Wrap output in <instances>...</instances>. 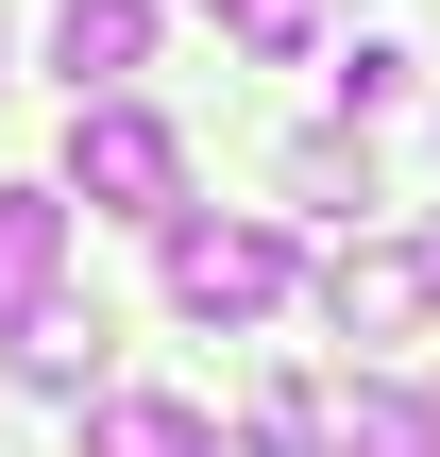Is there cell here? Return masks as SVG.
I'll list each match as a JSON object with an SVG mask.
<instances>
[{
  "label": "cell",
  "mask_w": 440,
  "mask_h": 457,
  "mask_svg": "<svg viewBox=\"0 0 440 457\" xmlns=\"http://www.w3.org/2000/svg\"><path fill=\"white\" fill-rule=\"evenodd\" d=\"M68 187L119 220H187V136L153 102H68Z\"/></svg>",
  "instance_id": "obj_1"
},
{
  "label": "cell",
  "mask_w": 440,
  "mask_h": 457,
  "mask_svg": "<svg viewBox=\"0 0 440 457\" xmlns=\"http://www.w3.org/2000/svg\"><path fill=\"white\" fill-rule=\"evenodd\" d=\"M288 288H305V271H288L271 220H203V204L170 220V305H187V322H271Z\"/></svg>",
  "instance_id": "obj_2"
},
{
  "label": "cell",
  "mask_w": 440,
  "mask_h": 457,
  "mask_svg": "<svg viewBox=\"0 0 440 457\" xmlns=\"http://www.w3.org/2000/svg\"><path fill=\"white\" fill-rule=\"evenodd\" d=\"M424 305H440L424 237H339V254H322V322H339V339H407Z\"/></svg>",
  "instance_id": "obj_3"
},
{
  "label": "cell",
  "mask_w": 440,
  "mask_h": 457,
  "mask_svg": "<svg viewBox=\"0 0 440 457\" xmlns=\"http://www.w3.org/2000/svg\"><path fill=\"white\" fill-rule=\"evenodd\" d=\"M51 68H68V102H119L153 68V0H51Z\"/></svg>",
  "instance_id": "obj_4"
},
{
  "label": "cell",
  "mask_w": 440,
  "mask_h": 457,
  "mask_svg": "<svg viewBox=\"0 0 440 457\" xmlns=\"http://www.w3.org/2000/svg\"><path fill=\"white\" fill-rule=\"evenodd\" d=\"M51 271H68V204L51 187H0V339L51 322Z\"/></svg>",
  "instance_id": "obj_5"
},
{
  "label": "cell",
  "mask_w": 440,
  "mask_h": 457,
  "mask_svg": "<svg viewBox=\"0 0 440 457\" xmlns=\"http://www.w3.org/2000/svg\"><path fill=\"white\" fill-rule=\"evenodd\" d=\"M85 457H220V441H203V407H170V390H102V407H85Z\"/></svg>",
  "instance_id": "obj_6"
},
{
  "label": "cell",
  "mask_w": 440,
  "mask_h": 457,
  "mask_svg": "<svg viewBox=\"0 0 440 457\" xmlns=\"http://www.w3.org/2000/svg\"><path fill=\"white\" fill-rule=\"evenodd\" d=\"M339 457H440V407H407V390H339Z\"/></svg>",
  "instance_id": "obj_7"
},
{
  "label": "cell",
  "mask_w": 440,
  "mask_h": 457,
  "mask_svg": "<svg viewBox=\"0 0 440 457\" xmlns=\"http://www.w3.org/2000/svg\"><path fill=\"white\" fill-rule=\"evenodd\" d=\"M288 204L356 220V204H373V153H356V136H288Z\"/></svg>",
  "instance_id": "obj_8"
},
{
  "label": "cell",
  "mask_w": 440,
  "mask_h": 457,
  "mask_svg": "<svg viewBox=\"0 0 440 457\" xmlns=\"http://www.w3.org/2000/svg\"><path fill=\"white\" fill-rule=\"evenodd\" d=\"M85 373H102V305H51L17 339V390H85Z\"/></svg>",
  "instance_id": "obj_9"
},
{
  "label": "cell",
  "mask_w": 440,
  "mask_h": 457,
  "mask_svg": "<svg viewBox=\"0 0 440 457\" xmlns=\"http://www.w3.org/2000/svg\"><path fill=\"white\" fill-rule=\"evenodd\" d=\"M322 34V0H237V51H305Z\"/></svg>",
  "instance_id": "obj_10"
},
{
  "label": "cell",
  "mask_w": 440,
  "mask_h": 457,
  "mask_svg": "<svg viewBox=\"0 0 440 457\" xmlns=\"http://www.w3.org/2000/svg\"><path fill=\"white\" fill-rule=\"evenodd\" d=\"M424 288H440V220H424Z\"/></svg>",
  "instance_id": "obj_11"
}]
</instances>
